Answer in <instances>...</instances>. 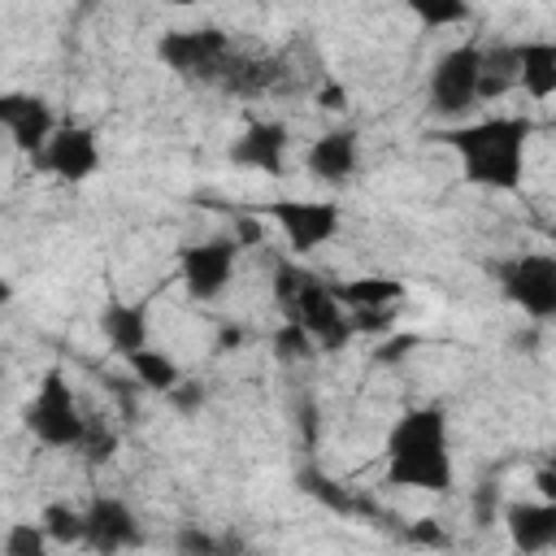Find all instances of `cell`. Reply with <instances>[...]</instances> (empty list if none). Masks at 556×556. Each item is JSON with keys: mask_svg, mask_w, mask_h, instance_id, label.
<instances>
[{"mask_svg": "<svg viewBox=\"0 0 556 556\" xmlns=\"http://www.w3.org/2000/svg\"><path fill=\"white\" fill-rule=\"evenodd\" d=\"M334 300L343 313H374V308H395L408 287L391 274H361V278H343V282H330Z\"/></svg>", "mask_w": 556, "mask_h": 556, "instance_id": "18", "label": "cell"}, {"mask_svg": "<svg viewBox=\"0 0 556 556\" xmlns=\"http://www.w3.org/2000/svg\"><path fill=\"white\" fill-rule=\"evenodd\" d=\"M534 486H539V500L556 504V478H552V469H539V473H534Z\"/></svg>", "mask_w": 556, "mask_h": 556, "instance_id": "33", "label": "cell"}, {"mask_svg": "<svg viewBox=\"0 0 556 556\" xmlns=\"http://www.w3.org/2000/svg\"><path fill=\"white\" fill-rule=\"evenodd\" d=\"M304 174L321 187H348L361 174V130L330 126L326 135H317L304 152Z\"/></svg>", "mask_w": 556, "mask_h": 556, "instance_id": "14", "label": "cell"}, {"mask_svg": "<svg viewBox=\"0 0 556 556\" xmlns=\"http://www.w3.org/2000/svg\"><path fill=\"white\" fill-rule=\"evenodd\" d=\"M508 304H517L530 321L547 326L556 317V256L552 252H517L491 265Z\"/></svg>", "mask_w": 556, "mask_h": 556, "instance_id": "6", "label": "cell"}, {"mask_svg": "<svg viewBox=\"0 0 556 556\" xmlns=\"http://www.w3.org/2000/svg\"><path fill=\"white\" fill-rule=\"evenodd\" d=\"M35 521L43 526V534H48L52 547H83V530H87L83 526V508L52 500V504H43V513Z\"/></svg>", "mask_w": 556, "mask_h": 556, "instance_id": "21", "label": "cell"}, {"mask_svg": "<svg viewBox=\"0 0 556 556\" xmlns=\"http://www.w3.org/2000/svg\"><path fill=\"white\" fill-rule=\"evenodd\" d=\"M261 208L282 230V239L291 243L295 256H308V252L326 248L343 226V213H339L334 200H295L291 195V200H269Z\"/></svg>", "mask_w": 556, "mask_h": 556, "instance_id": "9", "label": "cell"}, {"mask_svg": "<svg viewBox=\"0 0 556 556\" xmlns=\"http://www.w3.org/2000/svg\"><path fill=\"white\" fill-rule=\"evenodd\" d=\"M243 339H248L243 326H222V334H217V352H230V348H239Z\"/></svg>", "mask_w": 556, "mask_h": 556, "instance_id": "32", "label": "cell"}, {"mask_svg": "<svg viewBox=\"0 0 556 556\" xmlns=\"http://www.w3.org/2000/svg\"><path fill=\"white\" fill-rule=\"evenodd\" d=\"M300 486L308 491V495H317L321 504H330L334 513H365V504L348 491V486H339V482H330V478H321L317 469H304L300 473Z\"/></svg>", "mask_w": 556, "mask_h": 556, "instance_id": "24", "label": "cell"}, {"mask_svg": "<svg viewBox=\"0 0 556 556\" xmlns=\"http://www.w3.org/2000/svg\"><path fill=\"white\" fill-rule=\"evenodd\" d=\"M169 404H174L178 413H195V408L204 404V387H200L195 378H182V382L169 391Z\"/></svg>", "mask_w": 556, "mask_h": 556, "instance_id": "29", "label": "cell"}, {"mask_svg": "<svg viewBox=\"0 0 556 556\" xmlns=\"http://www.w3.org/2000/svg\"><path fill=\"white\" fill-rule=\"evenodd\" d=\"M174 552L178 556H243V543L235 534H217L204 526H178L174 530Z\"/></svg>", "mask_w": 556, "mask_h": 556, "instance_id": "20", "label": "cell"}, {"mask_svg": "<svg viewBox=\"0 0 556 556\" xmlns=\"http://www.w3.org/2000/svg\"><path fill=\"white\" fill-rule=\"evenodd\" d=\"M343 100H348V91H343L339 83H326V87H321V96H317V104H321V109H343Z\"/></svg>", "mask_w": 556, "mask_h": 556, "instance_id": "31", "label": "cell"}, {"mask_svg": "<svg viewBox=\"0 0 556 556\" xmlns=\"http://www.w3.org/2000/svg\"><path fill=\"white\" fill-rule=\"evenodd\" d=\"M282 321H295V326L313 339L317 352H343V348L356 339L348 313L339 308V300H334V291H330V282L317 278V274H308V269L300 274L295 291L287 295Z\"/></svg>", "mask_w": 556, "mask_h": 556, "instance_id": "5", "label": "cell"}, {"mask_svg": "<svg viewBox=\"0 0 556 556\" xmlns=\"http://www.w3.org/2000/svg\"><path fill=\"white\" fill-rule=\"evenodd\" d=\"M52 543L39 521H9L0 534V556H48Z\"/></svg>", "mask_w": 556, "mask_h": 556, "instance_id": "22", "label": "cell"}, {"mask_svg": "<svg viewBox=\"0 0 556 556\" xmlns=\"http://www.w3.org/2000/svg\"><path fill=\"white\" fill-rule=\"evenodd\" d=\"M56 113H52V104L43 100V96H30V91H0V130L13 139V148L22 152V156H39L43 152V143L52 139V130H56Z\"/></svg>", "mask_w": 556, "mask_h": 556, "instance_id": "13", "label": "cell"}, {"mask_svg": "<svg viewBox=\"0 0 556 556\" xmlns=\"http://www.w3.org/2000/svg\"><path fill=\"white\" fill-rule=\"evenodd\" d=\"M91 465H104V460H113V452H117V430L113 426H104L100 417H91L87 421V434H83V447H78Z\"/></svg>", "mask_w": 556, "mask_h": 556, "instance_id": "26", "label": "cell"}, {"mask_svg": "<svg viewBox=\"0 0 556 556\" xmlns=\"http://www.w3.org/2000/svg\"><path fill=\"white\" fill-rule=\"evenodd\" d=\"M9 300H13V287H9L4 278H0V304H9Z\"/></svg>", "mask_w": 556, "mask_h": 556, "instance_id": "34", "label": "cell"}, {"mask_svg": "<svg viewBox=\"0 0 556 556\" xmlns=\"http://www.w3.org/2000/svg\"><path fill=\"white\" fill-rule=\"evenodd\" d=\"M443 148L456 152L460 178L482 191H521L526 178V148L534 139V117L526 113H486L478 122H456L434 130Z\"/></svg>", "mask_w": 556, "mask_h": 556, "instance_id": "1", "label": "cell"}, {"mask_svg": "<svg viewBox=\"0 0 556 556\" xmlns=\"http://www.w3.org/2000/svg\"><path fill=\"white\" fill-rule=\"evenodd\" d=\"M413 348H417V334H395V330H391V334L378 339L374 361H378V365H395V361H404Z\"/></svg>", "mask_w": 556, "mask_h": 556, "instance_id": "27", "label": "cell"}, {"mask_svg": "<svg viewBox=\"0 0 556 556\" xmlns=\"http://www.w3.org/2000/svg\"><path fill=\"white\" fill-rule=\"evenodd\" d=\"M478 87H482V39H465V43H452L434 56L430 65V83H426V96H430V109L434 117L443 122H460L465 113H473L482 100H478Z\"/></svg>", "mask_w": 556, "mask_h": 556, "instance_id": "4", "label": "cell"}, {"mask_svg": "<svg viewBox=\"0 0 556 556\" xmlns=\"http://www.w3.org/2000/svg\"><path fill=\"white\" fill-rule=\"evenodd\" d=\"M517 87L539 104L556 96V39H517Z\"/></svg>", "mask_w": 556, "mask_h": 556, "instance_id": "17", "label": "cell"}, {"mask_svg": "<svg viewBox=\"0 0 556 556\" xmlns=\"http://www.w3.org/2000/svg\"><path fill=\"white\" fill-rule=\"evenodd\" d=\"M83 547L96 556H122L143 547V526L135 517V508L117 495H91L83 508Z\"/></svg>", "mask_w": 556, "mask_h": 556, "instance_id": "11", "label": "cell"}, {"mask_svg": "<svg viewBox=\"0 0 556 556\" xmlns=\"http://www.w3.org/2000/svg\"><path fill=\"white\" fill-rule=\"evenodd\" d=\"M291 152V126L278 117H252L226 148V161L239 169H252L261 178H282Z\"/></svg>", "mask_w": 556, "mask_h": 556, "instance_id": "12", "label": "cell"}, {"mask_svg": "<svg viewBox=\"0 0 556 556\" xmlns=\"http://www.w3.org/2000/svg\"><path fill=\"white\" fill-rule=\"evenodd\" d=\"M156 56L165 70H174L178 78H191V83H213L222 78L226 61L235 56L230 48V35L226 30H213V26H200V30H165L156 39Z\"/></svg>", "mask_w": 556, "mask_h": 556, "instance_id": "7", "label": "cell"}, {"mask_svg": "<svg viewBox=\"0 0 556 556\" xmlns=\"http://www.w3.org/2000/svg\"><path fill=\"white\" fill-rule=\"evenodd\" d=\"M239 248L235 239L217 235V239H195V243H182L178 248V282L182 291L195 300V304H217L230 282H235V269H239Z\"/></svg>", "mask_w": 556, "mask_h": 556, "instance_id": "8", "label": "cell"}, {"mask_svg": "<svg viewBox=\"0 0 556 556\" xmlns=\"http://www.w3.org/2000/svg\"><path fill=\"white\" fill-rule=\"evenodd\" d=\"M100 135L83 122H56L52 139L43 143V152L35 156L39 174H52L56 182H87L91 174H100Z\"/></svg>", "mask_w": 556, "mask_h": 556, "instance_id": "10", "label": "cell"}, {"mask_svg": "<svg viewBox=\"0 0 556 556\" xmlns=\"http://www.w3.org/2000/svg\"><path fill=\"white\" fill-rule=\"evenodd\" d=\"M500 517H504L508 543L521 556H543V552L556 547V504H547V500H508Z\"/></svg>", "mask_w": 556, "mask_h": 556, "instance_id": "16", "label": "cell"}, {"mask_svg": "<svg viewBox=\"0 0 556 556\" xmlns=\"http://www.w3.org/2000/svg\"><path fill=\"white\" fill-rule=\"evenodd\" d=\"M235 248L243 252V248H256L261 239H265V222L256 217V213H235Z\"/></svg>", "mask_w": 556, "mask_h": 556, "instance_id": "28", "label": "cell"}, {"mask_svg": "<svg viewBox=\"0 0 556 556\" xmlns=\"http://www.w3.org/2000/svg\"><path fill=\"white\" fill-rule=\"evenodd\" d=\"M269 343H274V356H278L282 365L308 361V356L317 352V348H313V339H308V334H304V330H300L295 321H282V326L274 330V339H269Z\"/></svg>", "mask_w": 556, "mask_h": 556, "instance_id": "25", "label": "cell"}, {"mask_svg": "<svg viewBox=\"0 0 556 556\" xmlns=\"http://www.w3.org/2000/svg\"><path fill=\"white\" fill-rule=\"evenodd\" d=\"M126 369H130V378H135V387L139 391H152V395H169L187 374H182V365L169 356V352H161V348H139L135 356H126Z\"/></svg>", "mask_w": 556, "mask_h": 556, "instance_id": "19", "label": "cell"}, {"mask_svg": "<svg viewBox=\"0 0 556 556\" xmlns=\"http://www.w3.org/2000/svg\"><path fill=\"white\" fill-rule=\"evenodd\" d=\"M96 321H100V334H104L109 352H117L122 361L152 343V313H148V300L109 295V300L100 304V317H96Z\"/></svg>", "mask_w": 556, "mask_h": 556, "instance_id": "15", "label": "cell"}, {"mask_svg": "<svg viewBox=\"0 0 556 556\" xmlns=\"http://www.w3.org/2000/svg\"><path fill=\"white\" fill-rule=\"evenodd\" d=\"M404 539H408V543H443V530H439V521H434V517H421L417 526H408V530H404Z\"/></svg>", "mask_w": 556, "mask_h": 556, "instance_id": "30", "label": "cell"}, {"mask_svg": "<svg viewBox=\"0 0 556 556\" xmlns=\"http://www.w3.org/2000/svg\"><path fill=\"white\" fill-rule=\"evenodd\" d=\"M87 421H91V413L78 404V391L70 387L65 369H56V365L43 374L39 391L22 408L26 434L39 447H52V452H78L83 434H87Z\"/></svg>", "mask_w": 556, "mask_h": 556, "instance_id": "3", "label": "cell"}, {"mask_svg": "<svg viewBox=\"0 0 556 556\" xmlns=\"http://www.w3.org/2000/svg\"><path fill=\"white\" fill-rule=\"evenodd\" d=\"M413 17L430 30H443V26H465L473 9L465 0H413Z\"/></svg>", "mask_w": 556, "mask_h": 556, "instance_id": "23", "label": "cell"}, {"mask_svg": "<svg viewBox=\"0 0 556 556\" xmlns=\"http://www.w3.org/2000/svg\"><path fill=\"white\" fill-rule=\"evenodd\" d=\"M382 482L426 495H447L456 482L452 430L439 404L404 408L382 439Z\"/></svg>", "mask_w": 556, "mask_h": 556, "instance_id": "2", "label": "cell"}]
</instances>
